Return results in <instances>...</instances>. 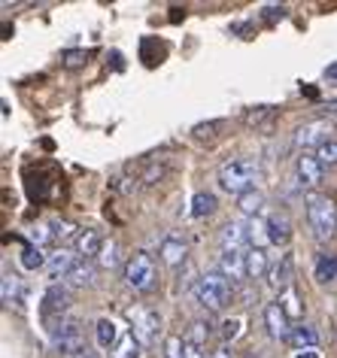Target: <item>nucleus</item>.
<instances>
[{"label": "nucleus", "instance_id": "6", "mask_svg": "<svg viewBox=\"0 0 337 358\" xmlns=\"http://www.w3.org/2000/svg\"><path fill=\"white\" fill-rule=\"evenodd\" d=\"M155 280H158V267L149 252H134L125 262V282L134 292H152Z\"/></svg>", "mask_w": 337, "mask_h": 358}, {"label": "nucleus", "instance_id": "29", "mask_svg": "<svg viewBox=\"0 0 337 358\" xmlns=\"http://www.w3.org/2000/svg\"><path fill=\"white\" fill-rule=\"evenodd\" d=\"M0 294H3L6 307H13V303H22L24 289H22L19 276H15V273H3V289H0Z\"/></svg>", "mask_w": 337, "mask_h": 358}, {"label": "nucleus", "instance_id": "2", "mask_svg": "<svg viewBox=\"0 0 337 358\" xmlns=\"http://www.w3.org/2000/svg\"><path fill=\"white\" fill-rule=\"evenodd\" d=\"M255 179H259L255 158H231L219 167V189L228 194H237V198L255 189Z\"/></svg>", "mask_w": 337, "mask_h": 358}, {"label": "nucleus", "instance_id": "16", "mask_svg": "<svg viewBox=\"0 0 337 358\" xmlns=\"http://www.w3.org/2000/svg\"><path fill=\"white\" fill-rule=\"evenodd\" d=\"M79 262V255H76V249H67V246H61L58 252H52L49 255V262H46V271L52 280H58V276H67L70 271H73V264Z\"/></svg>", "mask_w": 337, "mask_h": 358}, {"label": "nucleus", "instance_id": "17", "mask_svg": "<svg viewBox=\"0 0 337 358\" xmlns=\"http://www.w3.org/2000/svg\"><path fill=\"white\" fill-rule=\"evenodd\" d=\"M64 282L70 285V289H92V285L97 282V267L92 262H83V258H79V262L73 264V271L64 276Z\"/></svg>", "mask_w": 337, "mask_h": 358}, {"label": "nucleus", "instance_id": "42", "mask_svg": "<svg viewBox=\"0 0 337 358\" xmlns=\"http://www.w3.org/2000/svg\"><path fill=\"white\" fill-rule=\"evenodd\" d=\"M207 358H234V355H231V349H228V346H216Z\"/></svg>", "mask_w": 337, "mask_h": 358}, {"label": "nucleus", "instance_id": "47", "mask_svg": "<svg viewBox=\"0 0 337 358\" xmlns=\"http://www.w3.org/2000/svg\"><path fill=\"white\" fill-rule=\"evenodd\" d=\"M243 358H255V355H252V352H250V355H243Z\"/></svg>", "mask_w": 337, "mask_h": 358}, {"label": "nucleus", "instance_id": "9", "mask_svg": "<svg viewBox=\"0 0 337 358\" xmlns=\"http://www.w3.org/2000/svg\"><path fill=\"white\" fill-rule=\"evenodd\" d=\"M322 170H325V164L313 155V152H301L298 161H295L298 185H301V189H316V185L322 182Z\"/></svg>", "mask_w": 337, "mask_h": 358}, {"label": "nucleus", "instance_id": "43", "mask_svg": "<svg viewBox=\"0 0 337 358\" xmlns=\"http://www.w3.org/2000/svg\"><path fill=\"white\" fill-rule=\"evenodd\" d=\"M325 79H331V83H337V64H331L325 70Z\"/></svg>", "mask_w": 337, "mask_h": 358}, {"label": "nucleus", "instance_id": "46", "mask_svg": "<svg viewBox=\"0 0 337 358\" xmlns=\"http://www.w3.org/2000/svg\"><path fill=\"white\" fill-rule=\"evenodd\" d=\"M79 358H101V355H97V352H92V349H88V352H83Z\"/></svg>", "mask_w": 337, "mask_h": 358}, {"label": "nucleus", "instance_id": "5", "mask_svg": "<svg viewBox=\"0 0 337 358\" xmlns=\"http://www.w3.org/2000/svg\"><path fill=\"white\" fill-rule=\"evenodd\" d=\"M52 343L61 355H73L79 358L83 352H88V337H85V322L76 316H67L58 322V328L52 331Z\"/></svg>", "mask_w": 337, "mask_h": 358}, {"label": "nucleus", "instance_id": "36", "mask_svg": "<svg viewBox=\"0 0 337 358\" xmlns=\"http://www.w3.org/2000/svg\"><path fill=\"white\" fill-rule=\"evenodd\" d=\"M241 331H243V322H241V319H225V322H219V337H222V346H225V343H231V340L241 337Z\"/></svg>", "mask_w": 337, "mask_h": 358}, {"label": "nucleus", "instance_id": "12", "mask_svg": "<svg viewBox=\"0 0 337 358\" xmlns=\"http://www.w3.org/2000/svg\"><path fill=\"white\" fill-rule=\"evenodd\" d=\"M219 271L225 273L231 282L250 280V276H246V249H222V255H219Z\"/></svg>", "mask_w": 337, "mask_h": 358}, {"label": "nucleus", "instance_id": "7", "mask_svg": "<svg viewBox=\"0 0 337 358\" xmlns=\"http://www.w3.org/2000/svg\"><path fill=\"white\" fill-rule=\"evenodd\" d=\"M131 319H134V325H131V331H134V337L140 340V346H155L158 337H162V313L158 310H131Z\"/></svg>", "mask_w": 337, "mask_h": 358}, {"label": "nucleus", "instance_id": "22", "mask_svg": "<svg viewBox=\"0 0 337 358\" xmlns=\"http://www.w3.org/2000/svg\"><path fill=\"white\" fill-rule=\"evenodd\" d=\"M271 273V262L264 249H246V276L250 280H259V276Z\"/></svg>", "mask_w": 337, "mask_h": 358}, {"label": "nucleus", "instance_id": "37", "mask_svg": "<svg viewBox=\"0 0 337 358\" xmlns=\"http://www.w3.org/2000/svg\"><path fill=\"white\" fill-rule=\"evenodd\" d=\"M164 358H185V340L182 337H164Z\"/></svg>", "mask_w": 337, "mask_h": 358}, {"label": "nucleus", "instance_id": "1", "mask_svg": "<svg viewBox=\"0 0 337 358\" xmlns=\"http://www.w3.org/2000/svg\"><path fill=\"white\" fill-rule=\"evenodd\" d=\"M192 292H194V301H198L201 307H207L210 313L225 310L228 303L234 301V282L228 280V276L222 273V271L203 273L201 280L192 285Z\"/></svg>", "mask_w": 337, "mask_h": 358}, {"label": "nucleus", "instance_id": "34", "mask_svg": "<svg viewBox=\"0 0 337 358\" xmlns=\"http://www.w3.org/2000/svg\"><path fill=\"white\" fill-rule=\"evenodd\" d=\"M28 237H31V243L34 246H49V243H55V234H52V225H46V222H37V225H31L28 228Z\"/></svg>", "mask_w": 337, "mask_h": 358}, {"label": "nucleus", "instance_id": "13", "mask_svg": "<svg viewBox=\"0 0 337 358\" xmlns=\"http://www.w3.org/2000/svg\"><path fill=\"white\" fill-rule=\"evenodd\" d=\"M264 222H268V240H271V246L282 249L292 240V219H289V213L286 210H273Z\"/></svg>", "mask_w": 337, "mask_h": 358}, {"label": "nucleus", "instance_id": "40", "mask_svg": "<svg viewBox=\"0 0 337 358\" xmlns=\"http://www.w3.org/2000/svg\"><path fill=\"white\" fill-rule=\"evenodd\" d=\"M282 15H286V6H264L261 10V19L268 22V24H273V22H280Z\"/></svg>", "mask_w": 337, "mask_h": 358}, {"label": "nucleus", "instance_id": "28", "mask_svg": "<svg viewBox=\"0 0 337 358\" xmlns=\"http://www.w3.org/2000/svg\"><path fill=\"white\" fill-rule=\"evenodd\" d=\"M110 358H140V340L134 337V331L119 337V343L113 346V355Z\"/></svg>", "mask_w": 337, "mask_h": 358}, {"label": "nucleus", "instance_id": "32", "mask_svg": "<svg viewBox=\"0 0 337 358\" xmlns=\"http://www.w3.org/2000/svg\"><path fill=\"white\" fill-rule=\"evenodd\" d=\"M52 234H55V243L61 246V243H70V240H73L76 243V237L83 234V231H79L73 222H67V219H58V222H52Z\"/></svg>", "mask_w": 337, "mask_h": 358}, {"label": "nucleus", "instance_id": "19", "mask_svg": "<svg viewBox=\"0 0 337 358\" xmlns=\"http://www.w3.org/2000/svg\"><path fill=\"white\" fill-rule=\"evenodd\" d=\"M222 249H246L250 246V225H243V222H228L225 228H222Z\"/></svg>", "mask_w": 337, "mask_h": 358}, {"label": "nucleus", "instance_id": "33", "mask_svg": "<svg viewBox=\"0 0 337 358\" xmlns=\"http://www.w3.org/2000/svg\"><path fill=\"white\" fill-rule=\"evenodd\" d=\"M94 52L92 49H67L64 55H61V67H67V70H79V67H85L88 61H92Z\"/></svg>", "mask_w": 337, "mask_h": 358}, {"label": "nucleus", "instance_id": "15", "mask_svg": "<svg viewBox=\"0 0 337 358\" xmlns=\"http://www.w3.org/2000/svg\"><path fill=\"white\" fill-rule=\"evenodd\" d=\"M158 258H162L167 267H182L185 258H189V246H185L180 237H164L162 246H158Z\"/></svg>", "mask_w": 337, "mask_h": 358}, {"label": "nucleus", "instance_id": "24", "mask_svg": "<svg viewBox=\"0 0 337 358\" xmlns=\"http://www.w3.org/2000/svg\"><path fill=\"white\" fill-rule=\"evenodd\" d=\"M94 334H97V343H101L103 349H113L119 343V328H116V322H113L110 316H101L94 322Z\"/></svg>", "mask_w": 337, "mask_h": 358}, {"label": "nucleus", "instance_id": "21", "mask_svg": "<svg viewBox=\"0 0 337 358\" xmlns=\"http://www.w3.org/2000/svg\"><path fill=\"white\" fill-rule=\"evenodd\" d=\"M316 343H319V334H316V328H310V325H295L289 331V337H286V346L298 349V352L316 349Z\"/></svg>", "mask_w": 337, "mask_h": 358}, {"label": "nucleus", "instance_id": "26", "mask_svg": "<svg viewBox=\"0 0 337 358\" xmlns=\"http://www.w3.org/2000/svg\"><path fill=\"white\" fill-rule=\"evenodd\" d=\"M237 210H241L243 216H250V219H259V213L264 210V194L259 189H250L246 194L237 198Z\"/></svg>", "mask_w": 337, "mask_h": 358}, {"label": "nucleus", "instance_id": "11", "mask_svg": "<svg viewBox=\"0 0 337 358\" xmlns=\"http://www.w3.org/2000/svg\"><path fill=\"white\" fill-rule=\"evenodd\" d=\"M292 282H295V262H292V255L286 252L277 264H271L268 285H271V289L277 292V294H282V292H289V289H292Z\"/></svg>", "mask_w": 337, "mask_h": 358}, {"label": "nucleus", "instance_id": "35", "mask_svg": "<svg viewBox=\"0 0 337 358\" xmlns=\"http://www.w3.org/2000/svg\"><path fill=\"white\" fill-rule=\"evenodd\" d=\"M280 307L286 310L289 319H301V313H304V307H301V298H298L295 289H289V292L280 294Z\"/></svg>", "mask_w": 337, "mask_h": 358}, {"label": "nucleus", "instance_id": "20", "mask_svg": "<svg viewBox=\"0 0 337 358\" xmlns=\"http://www.w3.org/2000/svg\"><path fill=\"white\" fill-rule=\"evenodd\" d=\"M313 280L319 285H334L337 282V252H319L316 255Z\"/></svg>", "mask_w": 337, "mask_h": 358}, {"label": "nucleus", "instance_id": "14", "mask_svg": "<svg viewBox=\"0 0 337 358\" xmlns=\"http://www.w3.org/2000/svg\"><path fill=\"white\" fill-rule=\"evenodd\" d=\"M277 119H280V110H277V106H252V110L243 113V122L250 124V128L261 131V134H271L273 124H277Z\"/></svg>", "mask_w": 337, "mask_h": 358}, {"label": "nucleus", "instance_id": "31", "mask_svg": "<svg viewBox=\"0 0 337 358\" xmlns=\"http://www.w3.org/2000/svg\"><path fill=\"white\" fill-rule=\"evenodd\" d=\"M22 267L24 271H37V267H46V262L49 258L43 255V249L40 246H34V243H24V249H22Z\"/></svg>", "mask_w": 337, "mask_h": 358}, {"label": "nucleus", "instance_id": "8", "mask_svg": "<svg viewBox=\"0 0 337 358\" xmlns=\"http://www.w3.org/2000/svg\"><path fill=\"white\" fill-rule=\"evenodd\" d=\"M334 134V122L331 119H313V122H307V124H301V128L295 131V143L301 149H319L322 143L328 140H334L331 137Z\"/></svg>", "mask_w": 337, "mask_h": 358}, {"label": "nucleus", "instance_id": "45", "mask_svg": "<svg viewBox=\"0 0 337 358\" xmlns=\"http://www.w3.org/2000/svg\"><path fill=\"white\" fill-rule=\"evenodd\" d=\"M325 113H328V115H334V119H337V101L328 103V106H325Z\"/></svg>", "mask_w": 337, "mask_h": 358}, {"label": "nucleus", "instance_id": "25", "mask_svg": "<svg viewBox=\"0 0 337 358\" xmlns=\"http://www.w3.org/2000/svg\"><path fill=\"white\" fill-rule=\"evenodd\" d=\"M164 176H167V164H164V161L146 158L143 164H140V173H137L134 179H140L143 185H155V182H162Z\"/></svg>", "mask_w": 337, "mask_h": 358}, {"label": "nucleus", "instance_id": "30", "mask_svg": "<svg viewBox=\"0 0 337 358\" xmlns=\"http://www.w3.org/2000/svg\"><path fill=\"white\" fill-rule=\"evenodd\" d=\"M97 264L103 267V271H116V267L122 264V246L116 243V240H106L101 255H97Z\"/></svg>", "mask_w": 337, "mask_h": 358}, {"label": "nucleus", "instance_id": "3", "mask_svg": "<svg viewBox=\"0 0 337 358\" xmlns=\"http://www.w3.org/2000/svg\"><path fill=\"white\" fill-rule=\"evenodd\" d=\"M307 225L319 243H328L337 234V203L325 194H307Z\"/></svg>", "mask_w": 337, "mask_h": 358}, {"label": "nucleus", "instance_id": "41", "mask_svg": "<svg viewBox=\"0 0 337 358\" xmlns=\"http://www.w3.org/2000/svg\"><path fill=\"white\" fill-rule=\"evenodd\" d=\"M185 358H207V355H203V346L189 343V340H185Z\"/></svg>", "mask_w": 337, "mask_h": 358}, {"label": "nucleus", "instance_id": "4", "mask_svg": "<svg viewBox=\"0 0 337 358\" xmlns=\"http://www.w3.org/2000/svg\"><path fill=\"white\" fill-rule=\"evenodd\" d=\"M70 303H73V294H70V285L67 282H52L46 292H43V301H40V322L43 328L55 331L61 319H67L70 313Z\"/></svg>", "mask_w": 337, "mask_h": 358}, {"label": "nucleus", "instance_id": "18", "mask_svg": "<svg viewBox=\"0 0 337 358\" xmlns=\"http://www.w3.org/2000/svg\"><path fill=\"white\" fill-rule=\"evenodd\" d=\"M103 243H106V240H103L101 234H97L94 228H85L83 234L76 237V246H73V249H76V255L83 258V262H92V258H97V255H101Z\"/></svg>", "mask_w": 337, "mask_h": 358}, {"label": "nucleus", "instance_id": "39", "mask_svg": "<svg viewBox=\"0 0 337 358\" xmlns=\"http://www.w3.org/2000/svg\"><path fill=\"white\" fill-rule=\"evenodd\" d=\"M210 325H207V322H192V328H189V337H185V340H189V343H198V346H203V343H207V337H210Z\"/></svg>", "mask_w": 337, "mask_h": 358}, {"label": "nucleus", "instance_id": "44", "mask_svg": "<svg viewBox=\"0 0 337 358\" xmlns=\"http://www.w3.org/2000/svg\"><path fill=\"white\" fill-rule=\"evenodd\" d=\"M295 358H319V352H316V349H307V352H298Z\"/></svg>", "mask_w": 337, "mask_h": 358}, {"label": "nucleus", "instance_id": "23", "mask_svg": "<svg viewBox=\"0 0 337 358\" xmlns=\"http://www.w3.org/2000/svg\"><path fill=\"white\" fill-rule=\"evenodd\" d=\"M228 128V122L225 119H210V122H198L192 128V137L198 140V143H213L216 137H222V131Z\"/></svg>", "mask_w": 337, "mask_h": 358}, {"label": "nucleus", "instance_id": "38", "mask_svg": "<svg viewBox=\"0 0 337 358\" xmlns=\"http://www.w3.org/2000/svg\"><path fill=\"white\" fill-rule=\"evenodd\" d=\"M316 158L322 161V164H328V167H337V140L322 143V146L316 149Z\"/></svg>", "mask_w": 337, "mask_h": 358}, {"label": "nucleus", "instance_id": "10", "mask_svg": "<svg viewBox=\"0 0 337 358\" xmlns=\"http://www.w3.org/2000/svg\"><path fill=\"white\" fill-rule=\"evenodd\" d=\"M264 328H268V334H271L273 340H282V343H286L289 331L295 328V325H292V319L286 316V310L280 307V301L264 307Z\"/></svg>", "mask_w": 337, "mask_h": 358}, {"label": "nucleus", "instance_id": "27", "mask_svg": "<svg viewBox=\"0 0 337 358\" xmlns=\"http://www.w3.org/2000/svg\"><path fill=\"white\" fill-rule=\"evenodd\" d=\"M189 213H192L194 219H207V216H213V213H216V194H213V192H194Z\"/></svg>", "mask_w": 337, "mask_h": 358}]
</instances>
